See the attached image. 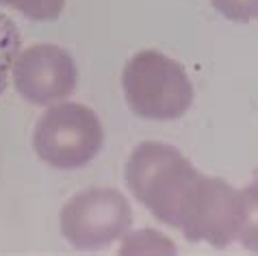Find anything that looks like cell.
I'll use <instances>...</instances> for the list:
<instances>
[{
	"label": "cell",
	"mask_w": 258,
	"mask_h": 256,
	"mask_svg": "<svg viewBox=\"0 0 258 256\" xmlns=\"http://www.w3.org/2000/svg\"><path fill=\"white\" fill-rule=\"evenodd\" d=\"M202 174L178 148L163 141H143L126 163L131 194L159 219L178 228L198 191Z\"/></svg>",
	"instance_id": "1"
},
{
	"label": "cell",
	"mask_w": 258,
	"mask_h": 256,
	"mask_svg": "<svg viewBox=\"0 0 258 256\" xmlns=\"http://www.w3.org/2000/svg\"><path fill=\"white\" fill-rule=\"evenodd\" d=\"M121 87L131 111L143 119H178L193 104L187 70L159 50H141L131 56L121 72Z\"/></svg>",
	"instance_id": "2"
},
{
	"label": "cell",
	"mask_w": 258,
	"mask_h": 256,
	"mask_svg": "<svg viewBox=\"0 0 258 256\" xmlns=\"http://www.w3.org/2000/svg\"><path fill=\"white\" fill-rule=\"evenodd\" d=\"M104 146V128L94 109L78 102L56 104L39 117L33 148L54 169H78L94 161Z\"/></svg>",
	"instance_id": "3"
},
{
	"label": "cell",
	"mask_w": 258,
	"mask_h": 256,
	"mask_svg": "<svg viewBox=\"0 0 258 256\" xmlns=\"http://www.w3.org/2000/svg\"><path fill=\"white\" fill-rule=\"evenodd\" d=\"M61 232L76 250H102L115 243L133 224L131 204L117 189H85L61 209Z\"/></svg>",
	"instance_id": "4"
},
{
	"label": "cell",
	"mask_w": 258,
	"mask_h": 256,
	"mask_svg": "<svg viewBox=\"0 0 258 256\" xmlns=\"http://www.w3.org/2000/svg\"><path fill=\"white\" fill-rule=\"evenodd\" d=\"M243 219V196L230 182L217 176H204L198 184L180 230L193 243H209L213 247H228L236 241Z\"/></svg>",
	"instance_id": "5"
},
{
	"label": "cell",
	"mask_w": 258,
	"mask_h": 256,
	"mask_svg": "<svg viewBox=\"0 0 258 256\" xmlns=\"http://www.w3.org/2000/svg\"><path fill=\"white\" fill-rule=\"evenodd\" d=\"M13 81L26 102L48 106L74 94L78 70L68 50L54 44L26 48L13 63Z\"/></svg>",
	"instance_id": "6"
},
{
	"label": "cell",
	"mask_w": 258,
	"mask_h": 256,
	"mask_svg": "<svg viewBox=\"0 0 258 256\" xmlns=\"http://www.w3.org/2000/svg\"><path fill=\"white\" fill-rule=\"evenodd\" d=\"M243 196V219L236 241L249 252L258 254V180L249 182L241 191Z\"/></svg>",
	"instance_id": "7"
},
{
	"label": "cell",
	"mask_w": 258,
	"mask_h": 256,
	"mask_svg": "<svg viewBox=\"0 0 258 256\" xmlns=\"http://www.w3.org/2000/svg\"><path fill=\"white\" fill-rule=\"evenodd\" d=\"M20 50V33L16 22L0 13V94L7 89V76H9L11 66L18 59Z\"/></svg>",
	"instance_id": "8"
},
{
	"label": "cell",
	"mask_w": 258,
	"mask_h": 256,
	"mask_svg": "<svg viewBox=\"0 0 258 256\" xmlns=\"http://www.w3.org/2000/svg\"><path fill=\"white\" fill-rule=\"evenodd\" d=\"M0 5L18 9L22 16L35 22H52L61 16L66 0H0Z\"/></svg>",
	"instance_id": "9"
},
{
	"label": "cell",
	"mask_w": 258,
	"mask_h": 256,
	"mask_svg": "<svg viewBox=\"0 0 258 256\" xmlns=\"http://www.w3.org/2000/svg\"><path fill=\"white\" fill-rule=\"evenodd\" d=\"M119 252H124V254L128 252H176V245L169 243L165 239V234L161 232L150 234V230H141V232L131 234Z\"/></svg>",
	"instance_id": "10"
},
{
	"label": "cell",
	"mask_w": 258,
	"mask_h": 256,
	"mask_svg": "<svg viewBox=\"0 0 258 256\" xmlns=\"http://www.w3.org/2000/svg\"><path fill=\"white\" fill-rule=\"evenodd\" d=\"M211 5L230 22L245 24L258 20V0H211Z\"/></svg>",
	"instance_id": "11"
}]
</instances>
